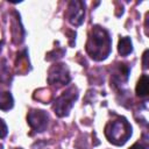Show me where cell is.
<instances>
[{
    "mask_svg": "<svg viewBox=\"0 0 149 149\" xmlns=\"http://www.w3.org/2000/svg\"><path fill=\"white\" fill-rule=\"evenodd\" d=\"M69 69L65 64H55L49 69L48 72V83L50 85L62 86L66 85L70 81Z\"/></svg>",
    "mask_w": 149,
    "mask_h": 149,
    "instance_id": "277c9868",
    "label": "cell"
},
{
    "mask_svg": "<svg viewBox=\"0 0 149 149\" xmlns=\"http://www.w3.org/2000/svg\"><path fill=\"white\" fill-rule=\"evenodd\" d=\"M8 133V128L7 125L5 123V121L2 119H0V139H3Z\"/></svg>",
    "mask_w": 149,
    "mask_h": 149,
    "instance_id": "8fae6325",
    "label": "cell"
},
{
    "mask_svg": "<svg viewBox=\"0 0 149 149\" xmlns=\"http://www.w3.org/2000/svg\"><path fill=\"white\" fill-rule=\"evenodd\" d=\"M112 40L106 29L94 26L86 42V51L94 61H104L111 54Z\"/></svg>",
    "mask_w": 149,
    "mask_h": 149,
    "instance_id": "6da1fadb",
    "label": "cell"
},
{
    "mask_svg": "<svg viewBox=\"0 0 149 149\" xmlns=\"http://www.w3.org/2000/svg\"><path fill=\"white\" fill-rule=\"evenodd\" d=\"M0 149H2V146H1V144H0Z\"/></svg>",
    "mask_w": 149,
    "mask_h": 149,
    "instance_id": "5bb4252c",
    "label": "cell"
},
{
    "mask_svg": "<svg viewBox=\"0 0 149 149\" xmlns=\"http://www.w3.org/2000/svg\"><path fill=\"white\" fill-rule=\"evenodd\" d=\"M105 136L112 144L122 146L132 136V126L125 118L119 116L105 126Z\"/></svg>",
    "mask_w": 149,
    "mask_h": 149,
    "instance_id": "7a4b0ae2",
    "label": "cell"
},
{
    "mask_svg": "<svg viewBox=\"0 0 149 149\" xmlns=\"http://www.w3.org/2000/svg\"><path fill=\"white\" fill-rule=\"evenodd\" d=\"M66 17L73 26H80L85 17V5L79 0H72L66 10Z\"/></svg>",
    "mask_w": 149,
    "mask_h": 149,
    "instance_id": "8992f818",
    "label": "cell"
},
{
    "mask_svg": "<svg viewBox=\"0 0 149 149\" xmlns=\"http://www.w3.org/2000/svg\"><path fill=\"white\" fill-rule=\"evenodd\" d=\"M13 105H14V100H13L10 92L8 91L0 92V109L8 111L13 107Z\"/></svg>",
    "mask_w": 149,
    "mask_h": 149,
    "instance_id": "9c48e42d",
    "label": "cell"
},
{
    "mask_svg": "<svg viewBox=\"0 0 149 149\" xmlns=\"http://www.w3.org/2000/svg\"><path fill=\"white\" fill-rule=\"evenodd\" d=\"M78 98V90L74 86L65 90L58 98H56L54 104V111L58 116H65L69 114L71 108L73 107L74 101Z\"/></svg>",
    "mask_w": 149,
    "mask_h": 149,
    "instance_id": "3957f363",
    "label": "cell"
},
{
    "mask_svg": "<svg viewBox=\"0 0 149 149\" xmlns=\"http://www.w3.org/2000/svg\"><path fill=\"white\" fill-rule=\"evenodd\" d=\"M129 149H148L146 146H143L142 143H140V142H136V143H134Z\"/></svg>",
    "mask_w": 149,
    "mask_h": 149,
    "instance_id": "7c38bea8",
    "label": "cell"
},
{
    "mask_svg": "<svg viewBox=\"0 0 149 149\" xmlns=\"http://www.w3.org/2000/svg\"><path fill=\"white\" fill-rule=\"evenodd\" d=\"M27 121L30 128L36 133H42L47 129L49 116L48 114L42 109H31L28 112Z\"/></svg>",
    "mask_w": 149,
    "mask_h": 149,
    "instance_id": "5b68a950",
    "label": "cell"
},
{
    "mask_svg": "<svg viewBox=\"0 0 149 149\" xmlns=\"http://www.w3.org/2000/svg\"><path fill=\"white\" fill-rule=\"evenodd\" d=\"M148 91H149V79L147 74H143L140 80L137 81L136 85V94L139 97H147L148 95Z\"/></svg>",
    "mask_w": 149,
    "mask_h": 149,
    "instance_id": "ba28073f",
    "label": "cell"
},
{
    "mask_svg": "<svg viewBox=\"0 0 149 149\" xmlns=\"http://www.w3.org/2000/svg\"><path fill=\"white\" fill-rule=\"evenodd\" d=\"M15 149H21V148H15Z\"/></svg>",
    "mask_w": 149,
    "mask_h": 149,
    "instance_id": "9a60e30c",
    "label": "cell"
},
{
    "mask_svg": "<svg viewBox=\"0 0 149 149\" xmlns=\"http://www.w3.org/2000/svg\"><path fill=\"white\" fill-rule=\"evenodd\" d=\"M8 74H9V72H8L7 65L1 64V65H0V80H1V81H8V80L10 79Z\"/></svg>",
    "mask_w": 149,
    "mask_h": 149,
    "instance_id": "30bf717a",
    "label": "cell"
},
{
    "mask_svg": "<svg viewBox=\"0 0 149 149\" xmlns=\"http://www.w3.org/2000/svg\"><path fill=\"white\" fill-rule=\"evenodd\" d=\"M147 58H148V50H146V51H144V54H143V68H144V69H147V68H148Z\"/></svg>",
    "mask_w": 149,
    "mask_h": 149,
    "instance_id": "4fadbf2b",
    "label": "cell"
},
{
    "mask_svg": "<svg viewBox=\"0 0 149 149\" xmlns=\"http://www.w3.org/2000/svg\"><path fill=\"white\" fill-rule=\"evenodd\" d=\"M118 51L121 56H128L132 51H133V44L129 37L123 36L119 40V44H118Z\"/></svg>",
    "mask_w": 149,
    "mask_h": 149,
    "instance_id": "52a82bcc",
    "label": "cell"
}]
</instances>
